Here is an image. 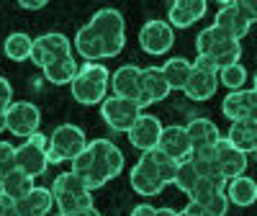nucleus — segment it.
<instances>
[{"label":"nucleus","instance_id":"obj_1","mask_svg":"<svg viewBox=\"0 0 257 216\" xmlns=\"http://www.w3.org/2000/svg\"><path fill=\"white\" fill-rule=\"evenodd\" d=\"M88 26L103 39V47H105V59L118 57L123 44H126V24H123V16L116 8H100L98 13H93V18L88 21Z\"/></svg>","mask_w":257,"mask_h":216},{"label":"nucleus","instance_id":"obj_2","mask_svg":"<svg viewBox=\"0 0 257 216\" xmlns=\"http://www.w3.org/2000/svg\"><path fill=\"white\" fill-rule=\"evenodd\" d=\"M88 149V139H85V132L75 124H62L57 126L52 137H49V147H47V160L49 165L64 162V160H75L80 152Z\"/></svg>","mask_w":257,"mask_h":216},{"label":"nucleus","instance_id":"obj_3","mask_svg":"<svg viewBox=\"0 0 257 216\" xmlns=\"http://www.w3.org/2000/svg\"><path fill=\"white\" fill-rule=\"evenodd\" d=\"M100 116L108 124L113 132H126L137 124V119L142 116V105L137 100L128 98H118V95H108L100 103Z\"/></svg>","mask_w":257,"mask_h":216},{"label":"nucleus","instance_id":"obj_4","mask_svg":"<svg viewBox=\"0 0 257 216\" xmlns=\"http://www.w3.org/2000/svg\"><path fill=\"white\" fill-rule=\"evenodd\" d=\"M128 183H132V188L139 193V196H160L165 183L160 178L157 172V162L152 157V152H142L139 162L132 167V172H128Z\"/></svg>","mask_w":257,"mask_h":216},{"label":"nucleus","instance_id":"obj_5","mask_svg":"<svg viewBox=\"0 0 257 216\" xmlns=\"http://www.w3.org/2000/svg\"><path fill=\"white\" fill-rule=\"evenodd\" d=\"M64 57H72L70 52V41L64 34H44V36H39L34 39V47H31V62L36 64V67L41 70H47L49 64H54L57 59H64Z\"/></svg>","mask_w":257,"mask_h":216},{"label":"nucleus","instance_id":"obj_6","mask_svg":"<svg viewBox=\"0 0 257 216\" xmlns=\"http://www.w3.org/2000/svg\"><path fill=\"white\" fill-rule=\"evenodd\" d=\"M39 124H41V111H39V105L29 100H16L6 111V129L16 137L29 139L34 132H39Z\"/></svg>","mask_w":257,"mask_h":216},{"label":"nucleus","instance_id":"obj_7","mask_svg":"<svg viewBox=\"0 0 257 216\" xmlns=\"http://www.w3.org/2000/svg\"><path fill=\"white\" fill-rule=\"evenodd\" d=\"M175 31L167 21H147L139 31V44L147 54H167L173 49Z\"/></svg>","mask_w":257,"mask_h":216},{"label":"nucleus","instance_id":"obj_8","mask_svg":"<svg viewBox=\"0 0 257 216\" xmlns=\"http://www.w3.org/2000/svg\"><path fill=\"white\" fill-rule=\"evenodd\" d=\"M162 124L157 116L152 114H142L137 119V124L128 129V142H132L137 149H142V152H152V149H157L160 144V137H162Z\"/></svg>","mask_w":257,"mask_h":216},{"label":"nucleus","instance_id":"obj_9","mask_svg":"<svg viewBox=\"0 0 257 216\" xmlns=\"http://www.w3.org/2000/svg\"><path fill=\"white\" fill-rule=\"evenodd\" d=\"M157 149H160L162 155H167L170 160H175V162L190 160L193 147H190L188 129L185 126H167V129H162V137H160Z\"/></svg>","mask_w":257,"mask_h":216},{"label":"nucleus","instance_id":"obj_10","mask_svg":"<svg viewBox=\"0 0 257 216\" xmlns=\"http://www.w3.org/2000/svg\"><path fill=\"white\" fill-rule=\"evenodd\" d=\"M221 111L229 121H239V119H254L257 121V90H234L224 98Z\"/></svg>","mask_w":257,"mask_h":216},{"label":"nucleus","instance_id":"obj_11","mask_svg":"<svg viewBox=\"0 0 257 216\" xmlns=\"http://www.w3.org/2000/svg\"><path fill=\"white\" fill-rule=\"evenodd\" d=\"M216 162H219L221 178H226V180L244 175V170H247V155L239 152V149H234L226 137H221L216 142Z\"/></svg>","mask_w":257,"mask_h":216},{"label":"nucleus","instance_id":"obj_12","mask_svg":"<svg viewBox=\"0 0 257 216\" xmlns=\"http://www.w3.org/2000/svg\"><path fill=\"white\" fill-rule=\"evenodd\" d=\"M111 88H113V95L139 103V95H142V67H137V64H123V67H118L111 75Z\"/></svg>","mask_w":257,"mask_h":216},{"label":"nucleus","instance_id":"obj_13","mask_svg":"<svg viewBox=\"0 0 257 216\" xmlns=\"http://www.w3.org/2000/svg\"><path fill=\"white\" fill-rule=\"evenodd\" d=\"M170 95V85L165 80L162 67H144L142 70V95H139V105L147 108L157 100H165Z\"/></svg>","mask_w":257,"mask_h":216},{"label":"nucleus","instance_id":"obj_14","mask_svg":"<svg viewBox=\"0 0 257 216\" xmlns=\"http://www.w3.org/2000/svg\"><path fill=\"white\" fill-rule=\"evenodd\" d=\"M16 167L21 172H26L29 178H39L44 175L49 160H47V149H41L31 142H24L21 147H16Z\"/></svg>","mask_w":257,"mask_h":216},{"label":"nucleus","instance_id":"obj_15","mask_svg":"<svg viewBox=\"0 0 257 216\" xmlns=\"http://www.w3.org/2000/svg\"><path fill=\"white\" fill-rule=\"evenodd\" d=\"M208 6H206V0H175V3H170V26H175V29H188L193 26L196 21H201L206 16Z\"/></svg>","mask_w":257,"mask_h":216},{"label":"nucleus","instance_id":"obj_16","mask_svg":"<svg viewBox=\"0 0 257 216\" xmlns=\"http://www.w3.org/2000/svg\"><path fill=\"white\" fill-rule=\"evenodd\" d=\"M216 88H219V75L216 72H206V70L193 67L190 70V77L185 82V88H183V93L190 100H208V98H213Z\"/></svg>","mask_w":257,"mask_h":216},{"label":"nucleus","instance_id":"obj_17","mask_svg":"<svg viewBox=\"0 0 257 216\" xmlns=\"http://www.w3.org/2000/svg\"><path fill=\"white\" fill-rule=\"evenodd\" d=\"M226 139H229V144H231L234 149H239V152H244V155L257 152V121H254V119L231 121Z\"/></svg>","mask_w":257,"mask_h":216},{"label":"nucleus","instance_id":"obj_18","mask_svg":"<svg viewBox=\"0 0 257 216\" xmlns=\"http://www.w3.org/2000/svg\"><path fill=\"white\" fill-rule=\"evenodd\" d=\"M88 149L93 152V157L100 165L108 167V172L113 178L121 175V170H123V152L113 142H108V139H93V142H88Z\"/></svg>","mask_w":257,"mask_h":216},{"label":"nucleus","instance_id":"obj_19","mask_svg":"<svg viewBox=\"0 0 257 216\" xmlns=\"http://www.w3.org/2000/svg\"><path fill=\"white\" fill-rule=\"evenodd\" d=\"M213 26L229 31L237 41H242V39L249 34V24L242 18L237 3H221V8H219V13H216V21H213Z\"/></svg>","mask_w":257,"mask_h":216},{"label":"nucleus","instance_id":"obj_20","mask_svg":"<svg viewBox=\"0 0 257 216\" xmlns=\"http://www.w3.org/2000/svg\"><path fill=\"white\" fill-rule=\"evenodd\" d=\"M54 206V193L47 188H34L26 198L16 201L18 216H47Z\"/></svg>","mask_w":257,"mask_h":216},{"label":"nucleus","instance_id":"obj_21","mask_svg":"<svg viewBox=\"0 0 257 216\" xmlns=\"http://www.w3.org/2000/svg\"><path fill=\"white\" fill-rule=\"evenodd\" d=\"M185 129H188L193 152H196V149H208V147H213V144L221 139L219 126L213 124V121H208V119H193Z\"/></svg>","mask_w":257,"mask_h":216},{"label":"nucleus","instance_id":"obj_22","mask_svg":"<svg viewBox=\"0 0 257 216\" xmlns=\"http://www.w3.org/2000/svg\"><path fill=\"white\" fill-rule=\"evenodd\" d=\"M75 47L77 52L85 57V62H95V59H105V47H103V39L90 29V26H82L75 36Z\"/></svg>","mask_w":257,"mask_h":216},{"label":"nucleus","instance_id":"obj_23","mask_svg":"<svg viewBox=\"0 0 257 216\" xmlns=\"http://www.w3.org/2000/svg\"><path fill=\"white\" fill-rule=\"evenodd\" d=\"M105 85H98V82H93V80H88V77H82L80 72H77V77L72 80V98L77 100V103H82V105H95V103H103L105 100Z\"/></svg>","mask_w":257,"mask_h":216},{"label":"nucleus","instance_id":"obj_24","mask_svg":"<svg viewBox=\"0 0 257 216\" xmlns=\"http://www.w3.org/2000/svg\"><path fill=\"white\" fill-rule=\"evenodd\" d=\"M226 198L234 206H252L257 201V183L247 175H239L226 183Z\"/></svg>","mask_w":257,"mask_h":216},{"label":"nucleus","instance_id":"obj_25","mask_svg":"<svg viewBox=\"0 0 257 216\" xmlns=\"http://www.w3.org/2000/svg\"><path fill=\"white\" fill-rule=\"evenodd\" d=\"M190 70H193V64L183 57H170L165 64H162V72H165V80L170 85V90H183L185 88V82L190 77Z\"/></svg>","mask_w":257,"mask_h":216},{"label":"nucleus","instance_id":"obj_26","mask_svg":"<svg viewBox=\"0 0 257 216\" xmlns=\"http://www.w3.org/2000/svg\"><path fill=\"white\" fill-rule=\"evenodd\" d=\"M229 41H237V39H234L229 31L219 29V26H208V29H203V31L198 34V39H196V49H198L201 57H208L211 52H216L219 47L229 44Z\"/></svg>","mask_w":257,"mask_h":216},{"label":"nucleus","instance_id":"obj_27","mask_svg":"<svg viewBox=\"0 0 257 216\" xmlns=\"http://www.w3.org/2000/svg\"><path fill=\"white\" fill-rule=\"evenodd\" d=\"M34 188H36V185H34V178H29L26 172H21L18 167L11 172V175H8L3 183H0V190H3L8 198H13V201L26 198Z\"/></svg>","mask_w":257,"mask_h":216},{"label":"nucleus","instance_id":"obj_28","mask_svg":"<svg viewBox=\"0 0 257 216\" xmlns=\"http://www.w3.org/2000/svg\"><path fill=\"white\" fill-rule=\"evenodd\" d=\"M93 190H80V193H57L54 196V203L59 206V211L64 216H72L77 211H85L93 206Z\"/></svg>","mask_w":257,"mask_h":216},{"label":"nucleus","instance_id":"obj_29","mask_svg":"<svg viewBox=\"0 0 257 216\" xmlns=\"http://www.w3.org/2000/svg\"><path fill=\"white\" fill-rule=\"evenodd\" d=\"M226 178H221V175H211V178H201L198 180V185L193 188V193H190V201H196V203H201V206H206L216 193H224L226 190Z\"/></svg>","mask_w":257,"mask_h":216},{"label":"nucleus","instance_id":"obj_30","mask_svg":"<svg viewBox=\"0 0 257 216\" xmlns=\"http://www.w3.org/2000/svg\"><path fill=\"white\" fill-rule=\"evenodd\" d=\"M77 64L72 57H64V59H57L54 64H49V67L44 70V77L52 82V85H72V80L77 77Z\"/></svg>","mask_w":257,"mask_h":216},{"label":"nucleus","instance_id":"obj_31","mask_svg":"<svg viewBox=\"0 0 257 216\" xmlns=\"http://www.w3.org/2000/svg\"><path fill=\"white\" fill-rule=\"evenodd\" d=\"M31 47H34V39L29 36V34H21V31H16V34H11L8 39H6V57L8 59H13V62H24V59H31Z\"/></svg>","mask_w":257,"mask_h":216},{"label":"nucleus","instance_id":"obj_32","mask_svg":"<svg viewBox=\"0 0 257 216\" xmlns=\"http://www.w3.org/2000/svg\"><path fill=\"white\" fill-rule=\"evenodd\" d=\"M208 57L213 59V64H216L219 72H221L224 67H231V64H239V57H242V44H239V41H229V44L219 47L216 52H211Z\"/></svg>","mask_w":257,"mask_h":216},{"label":"nucleus","instance_id":"obj_33","mask_svg":"<svg viewBox=\"0 0 257 216\" xmlns=\"http://www.w3.org/2000/svg\"><path fill=\"white\" fill-rule=\"evenodd\" d=\"M198 180H201V175L196 172V167H193V162L190 160H185V162H180L178 165V175H175V185L183 190V193H193V188L198 185Z\"/></svg>","mask_w":257,"mask_h":216},{"label":"nucleus","instance_id":"obj_34","mask_svg":"<svg viewBox=\"0 0 257 216\" xmlns=\"http://www.w3.org/2000/svg\"><path fill=\"white\" fill-rule=\"evenodd\" d=\"M80 190H88V185H85V180L80 175H75V172H62V175L54 178V185H52V193L57 196V193H80Z\"/></svg>","mask_w":257,"mask_h":216},{"label":"nucleus","instance_id":"obj_35","mask_svg":"<svg viewBox=\"0 0 257 216\" xmlns=\"http://www.w3.org/2000/svg\"><path fill=\"white\" fill-rule=\"evenodd\" d=\"M244 80H247V70L242 67V64H231V67H224V70L219 72V82L226 85L229 93L239 90L242 85H244Z\"/></svg>","mask_w":257,"mask_h":216},{"label":"nucleus","instance_id":"obj_36","mask_svg":"<svg viewBox=\"0 0 257 216\" xmlns=\"http://www.w3.org/2000/svg\"><path fill=\"white\" fill-rule=\"evenodd\" d=\"M152 157H155V162H157V172H160L162 183H165V185H167V183H175L178 165H180V162L170 160L167 155H162V152H160V149H152Z\"/></svg>","mask_w":257,"mask_h":216},{"label":"nucleus","instance_id":"obj_37","mask_svg":"<svg viewBox=\"0 0 257 216\" xmlns=\"http://www.w3.org/2000/svg\"><path fill=\"white\" fill-rule=\"evenodd\" d=\"M16 170V147L11 142H0V183Z\"/></svg>","mask_w":257,"mask_h":216},{"label":"nucleus","instance_id":"obj_38","mask_svg":"<svg viewBox=\"0 0 257 216\" xmlns=\"http://www.w3.org/2000/svg\"><path fill=\"white\" fill-rule=\"evenodd\" d=\"M80 75L82 77H88V80H93V82H98V85H105L108 88V70L103 67V64H98V62H85L82 67H80Z\"/></svg>","mask_w":257,"mask_h":216},{"label":"nucleus","instance_id":"obj_39","mask_svg":"<svg viewBox=\"0 0 257 216\" xmlns=\"http://www.w3.org/2000/svg\"><path fill=\"white\" fill-rule=\"evenodd\" d=\"M90 167H93V152H90V149H85V152H80L72 160V172H75V175H80V178L88 175Z\"/></svg>","mask_w":257,"mask_h":216},{"label":"nucleus","instance_id":"obj_40","mask_svg":"<svg viewBox=\"0 0 257 216\" xmlns=\"http://www.w3.org/2000/svg\"><path fill=\"white\" fill-rule=\"evenodd\" d=\"M226 208H229V198H226V190L224 193H216L208 203H206V211L208 216H226Z\"/></svg>","mask_w":257,"mask_h":216},{"label":"nucleus","instance_id":"obj_41","mask_svg":"<svg viewBox=\"0 0 257 216\" xmlns=\"http://www.w3.org/2000/svg\"><path fill=\"white\" fill-rule=\"evenodd\" d=\"M237 8L247 24H257V0H237Z\"/></svg>","mask_w":257,"mask_h":216},{"label":"nucleus","instance_id":"obj_42","mask_svg":"<svg viewBox=\"0 0 257 216\" xmlns=\"http://www.w3.org/2000/svg\"><path fill=\"white\" fill-rule=\"evenodd\" d=\"M13 103V88L6 77H0V111H8Z\"/></svg>","mask_w":257,"mask_h":216},{"label":"nucleus","instance_id":"obj_43","mask_svg":"<svg viewBox=\"0 0 257 216\" xmlns=\"http://www.w3.org/2000/svg\"><path fill=\"white\" fill-rule=\"evenodd\" d=\"M180 216H208V211H206V206H201L196 201H188V206L180 211Z\"/></svg>","mask_w":257,"mask_h":216},{"label":"nucleus","instance_id":"obj_44","mask_svg":"<svg viewBox=\"0 0 257 216\" xmlns=\"http://www.w3.org/2000/svg\"><path fill=\"white\" fill-rule=\"evenodd\" d=\"M193 67H198V70H206V72H216L219 75V67L213 64V59L211 57H196V62H193Z\"/></svg>","mask_w":257,"mask_h":216},{"label":"nucleus","instance_id":"obj_45","mask_svg":"<svg viewBox=\"0 0 257 216\" xmlns=\"http://www.w3.org/2000/svg\"><path fill=\"white\" fill-rule=\"evenodd\" d=\"M26 142H31V144H36V147H41V149H47L49 147V139H47V134H41V132H34Z\"/></svg>","mask_w":257,"mask_h":216},{"label":"nucleus","instance_id":"obj_46","mask_svg":"<svg viewBox=\"0 0 257 216\" xmlns=\"http://www.w3.org/2000/svg\"><path fill=\"white\" fill-rule=\"evenodd\" d=\"M18 6L24 8V11H41V8H47L44 0H21Z\"/></svg>","mask_w":257,"mask_h":216},{"label":"nucleus","instance_id":"obj_47","mask_svg":"<svg viewBox=\"0 0 257 216\" xmlns=\"http://www.w3.org/2000/svg\"><path fill=\"white\" fill-rule=\"evenodd\" d=\"M155 211L157 208H152L149 203H139V206L132 208V216H155Z\"/></svg>","mask_w":257,"mask_h":216},{"label":"nucleus","instance_id":"obj_48","mask_svg":"<svg viewBox=\"0 0 257 216\" xmlns=\"http://www.w3.org/2000/svg\"><path fill=\"white\" fill-rule=\"evenodd\" d=\"M13 206H16V201H13V198H8L6 193L0 190V216H6V213H8Z\"/></svg>","mask_w":257,"mask_h":216},{"label":"nucleus","instance_id":"obj_49","mask_svg":"<svg viewBox=\"0 0 257 216\" xmlns=\"http://www.w3.org/2000/svg\"><path fill=\"white\" fill-rule=\"evenodd\" d=\"M72 216H100V211H98L95 206H90V208H85V211H77V213H72Z\"/></svg>","mask_w":257,"mask_h":216},{"label":"nucleus","instance_id":"obj_50","mask_svg":"<svg viewBox=\"0 0 257 216\" xmlns=\"http://www.w3.org/2000/svg\"><path fill=\"white\" fill-rule=\"evenodd\" d=\"M155 216H180V211H173V208H167V206H165V208H157Z\"/></svg>","mask_w":257,"mask_h":216},{"label":"nucleus","instance_id":"obj_51","mask_svg":"<svg viewBox=\"0 0 257 216\" xmlns=\"http://www.w3.org/2000/svg\"><path fill=\"white\" fill-rule=\"evenodd\" d=\"M254 90H257V75H254Z\"/></svg>","mask_w":257,"mask_h":216},{"label":"nucleus","instance_id":"obj_52","mask_svg":"<svg viewBox=\"0 0 257 216\" xmlns=\"http://www.w3.org/2000/svg\"><path fill=\"white\" fill-rule=\"evenodd\" d=\"M57 216H64V213H57Z\"/></svg>","mask_w":257,"mask_h":216}]
</instances>
